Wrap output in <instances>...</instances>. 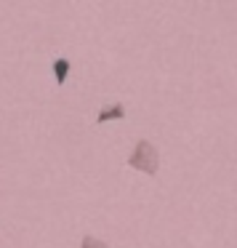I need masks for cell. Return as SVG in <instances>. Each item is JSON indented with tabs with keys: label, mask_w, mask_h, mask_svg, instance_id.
Instances as JSON below:
<instances>
[{
	"label": "cell",
	"mask_w": 237,
	"mask_h": 248,
	"mask_svg": "<svg viewBox=\"0 0 237 248\" xmlns=\"http://www.w3.org/2000/svg\"><path fill=\"white\" fill-rule=\"evenodd\" d=\"M125 118V107L120 102H115V104H109L107 109H102V112L96 115V123L102 125V123H109V120H123Z\"/></svg>",
	"instance_id": "obj_2"
},
{
	"label": "cell",
	"mask_w": 237,
	"mask_h": 248,
	"mask_svg": "<svg viewBox=\"0 0 237 248\" xmlns=\"http://www.w3.org/2000/svg\"><path fill=\"white\" fill-rule=\"evenodd\" d=\"M54 72H56V80H59V86H64L67 72H70V62H67V59H56V62H54Z\"/></svg>",
	"instance_id": "obj_3"
},
{
	"label": "cell",
	"mask_w": 237,
	"mask_h": 248,
	"mask_svg": "<svg viewBox=\"0 0 237 248\" xmlns=\"http://www.w3.org/2000/svg\"><path fill=\"white\" fill-rule=\"evenodd\" d=\"M128 166L133 171H141L147 176H157V168H160V152L152 141L147 139H139L133 147V152L128 155Z\"/></svg>",
	"instance_id": "obj_1"
},
{
	"label": "cell",
	"mask_w": 237,
	"mask_h": 248,
	"mask_svg": "<svg viewBox=\"0 0 237 248\" xmlns=\"http://www.w3.org/2000/svg\"><path fill=\"white\" fill-rule=\"evenodd\" d=\"M80 248H109L104 240H99V237H93V235H86L80 240Z\"/></svg>",
	"instance_id": "obj_4"
}]
</instances>
